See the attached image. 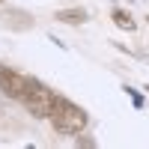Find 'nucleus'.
Instances as JSON below:
<instances>
[{"label":"nucleus","instance_id":"1","mask_svg":"<svg viewBox=\"0 0 149 149\" xmlns=\"http://www.w3.org/2000/svg\"><path fill=\"white\" fill-rule=\"evenodd\" d=\"M51 122H54V128L60 134H78L86 128V113L78 107V104H72L69 98H60L54 95V104H51Z\"/></svg>","mask_w":149,"mask_h":149},{"label":"nucleus","instance_id":"2","mask_svg":"<svg viewBox=\"0 0 149 149\" xmlns=\"http://www.w3.org/2000/svg\"><path fill=\"white\" fill-rule=\"evenodd\" d=\"M21 102L27 104V110L33 116H48L54 104V93L45 84H39L36 78H24V90H21Z\"/></svg>","mask_w":149,"mask_h":149},{"label":"nucleus","instance_id":"3","mask_svg":"<svg viewBox=\"0 0 149 149\" xmlns=\"http://www.w3.org/2000/svg\"><path fill=\"white\" fill-rule=\"evenodd\" d=\"M0 90L12 98H21V90H24V78L18 72H12L6 66H0Z\"/></svg>","mask_w":149,"mask_h":149},{"label":"nucleus","instance_id":"4","mask_svg":"<svg viewBox=\"0 0 149 149\" xmlns=\"http://www.w3.org/2000/svg\"><path fill=\"white\" fill-rule=\"evenodd\" d=\"M57 21H66V24H84V21H86V12H84V9H63V12H57Z\"/></svg>","mask_w":149,"mask_h":149},{"label":"nucleus","instance_id":"5","mask_svg":"<svg viewBox=\"0 0 149 149\" xmlns=\"http://www.w3.org/2000/svg\"><path fill=\"white\" fill-rule=\"evenodd\" d=\"M113 21L119 24L122 30H134V21H131V15H128V12H122V9H113Z\"/></svg>","mask_w":149,"mask_h":149},{"label":"nucleus","instance_id":"6","mask_svg":"<svg viewBox=\"0 0 149 149\" xmlns=\"http://www.w3.org/2000/svg\"><path fill=\"white\" fill-rule=\"evenodd\" d=\"M125 93L131 95V102H134V107H143V95H140L137 90H131V86H125Z\"/></svg>","mask_w":149,"mask_h":149}]
</instances>
